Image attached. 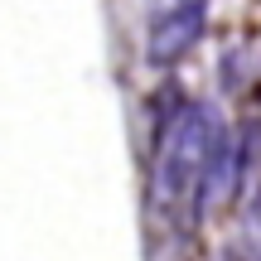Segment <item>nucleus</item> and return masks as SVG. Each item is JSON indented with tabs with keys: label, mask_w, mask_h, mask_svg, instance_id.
<instances>
[{
	"label": "nucleus",
	"mask_w": 261,
	"mask_h": 261,
	"mask_svg": "<svg viewBox=\"0 0 261 261\" xmlns=\"http://www.w3.org/2000/svg\"><path fill=\"white\" fill-rule=\"evenodd\" d=\"M242 261H252V256H242Z\"/></svg>",
	"instance_id": "nucleus-3"
},
{
	"label": "nucleus",
	"mask_w": 261,
	"mask_h": 261,
	"mask_svg": "<svg viewBox=\"0 0 261 261\" xmlns=\"http://www.w3.org/2000/svg\"><path fill=\"white\" fill-rule=\"evenodd\" d=\"M203 34V0H160L150 15V58L174 63Z\"/></svg>",
	"instance_id": "nucleus-2"
},
{
	"label": "nucleus",
	"mask_w": 261,
	"mask_h": 261,
	"mask_svg": "<svg viewBox=\"0 0 261 261\" xmlns=\"http://www.w3.org/2000/svg\"><path fill=\"white\" fill-rule=\"evenodd\" d=\"M218 155V130L208 121L203 107H184L174 121L165 126L155 150V169H150V198L155 208H174L208 179V165Z\"/></svg>",
	"instance_id": "nucleus-1"
}]
</instances>
